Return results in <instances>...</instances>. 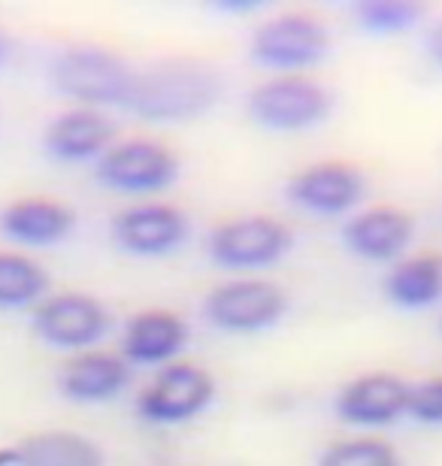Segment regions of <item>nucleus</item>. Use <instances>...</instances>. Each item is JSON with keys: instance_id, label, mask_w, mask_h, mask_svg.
<instances>
[{"instance_id": "nucleus-1", "label": "nucleus", "mask_w": 442, "mask_h": 466, "mask_svg": "<svg viewBox=\"0 0 442 466\" xmlns=\"http://www.w3.org/2000/svg\"><path fill=\"white\" fill-rule=\"evenodd\" d=\"M224 95V76L212 61L170 55L137 70L125 109L155 125H185L206 116Z\"/></svg>"}, {"instance_id": "nucleus-2", "label": "nucleus", "mask_w": 442, "mask_h": 466, "mask_svg": "<svg viewBox=\"0 0 442 466\" xmlns=\"http://www.w3.org/2000/svg\"><path fill=\"white\" fill-rule=\"evenodd\" d=\"M49 79L55 91L70 97L77 106H91L107 113L109 106L128 104L137 67L116 49L77 43L55 52L49 64Z\"/></svg>"}, {"instance_id": "nucleus-3", "label": "nucleus", "mask_w": 442, "mask_h": 466, "mask_svg": "<svg viewBox=\"0 0 442 466\" xmlns=\"http://www.w3.org/2000/svg\"><path fill=\"white\" fill-rule=\"evenodd\" d=\"M297 246L294 228L267 212L224 218L212 225L203 239V251L212 267L233 276H255L282 264Z\"/></svg>"}, {"instance_id": "nucleus-4", "label": "nucleus", "mask_w": 442, "mask_h": 466, "mask_svg": "<svg viewBox=\"0 0 442 466\" xmlns=\"http://www.w3.org/2000/svg\"><path fill=\"white\" fill-rule=\"evenodd\" d=\"M246 116L272 134H303L322 127L336 109V95L309 73L267 76L249 91Z\"/></svg>"}, {"instance_id": "nucleus-5", "label": "nucleus", "mask_w": 442, "mask_h": 466, "mask_svg": "<svg viewBox=\"0 0 442 466\" xmlns=\"http://www.w3.org/2000/svg\"><path fill=\"white\" fill-rule=\"evenodd\" d=\"M331 49V27L313 13H279L264 18L249 36V58L272 76L315 70Z\"/></svg>"}, {"instance_id": "nucleus-6", "label": "nucleus", "mask_w": 442, "mask_h": 466, "mask_svg": "<svg viewBox=\"0 0 442 466\" xmlns=\"http://www.w3.org/2000/svg\"><path fill=\"white\" fill-rule=\"evenodd\" d=\"M291 297L282 285L261 276H233L203 297L200 312L212 330L231 337H255L285 321Z\"/></svg>"}, {"instance_id": "nucleus-7", "label": "nucleus", "mask_w": 442, "mask_h": 466, "mask_svg": "<svg viewBox=\"0 0 442 466\" xmlns=\"http://www.w3.org/2000/svg\"><path fill=\"white\" fill-rule=\"evenodd\" d=\"M182 176V161L170 146L152 137L116 139L98 161L94 179L121 198H146L173 188Z\"/></svg>"}, {"instance_id": "nucleus-8", "label": "nucleus", "mask_w": 442, "mask_h": 466, "mask_svg": "<svg viewBox=\"0 0 442 466\" xmlns=\"http://www.w3.org/2000/svg\"><path fill=\"white\" fill-rule=\"evenodd\" d=\"M219 394V381L206 367L191 360H173L155 370L134 400L137 418L155 427H179L210 412Z\"/></svg>"}, {"instance_id": "nucleus-9", "label": "nucleus", "mask_w": 442, "mask_h": 466, "mask_svg": "<svg viewBox=\"0 0 442 466\" xmlns=\"http://www.w3.org/2000/svg\"><path fill=\"white\" fill-rule=\"evenodd\" d=\"M31 330L58 351H91L112 330V312L100 297L86 291H58L34 306Z\"/></svg>"}, {"instance_id": "nucleus-10", "label": "nucleus", "mask_w": 442, "mask_h": 466, "mask_svg": "<svg viewBox=\"0 0 442 466\" xmlns=\"http://www.w3.org/2000/svg\"><path fill=\"white\" fill-rule=\"evenodd\" d=\"M366 198V176L349 161H315L288 176L285 200L315 218H349Z\"/></svg>"}, {"instance_id": "nucleus-11", "label": "nucleus", "mask_w": 442, "mask_h": 466, "mask_svg": "<svg viewBox=\"0 0 442 466\" xmlns=\"http://www.w3.org/2000/svg\"><path fill=\"white\" fill-rule=\"evenodd\" d=\"M109 239L130 258H167L191 239V218L176 203L139 200L112 216Z\"/></svg>"}, {"instance_id": "nucleus-12", "label": "nucleus", "mask_w": 442, "mask_h": 466, "mask_svg": "<svg viewBox=\"0 0 442 466\" xmlns=\"http://www.w3.org/2000/svg\"><path fill=\"white\" fill-rule=\"evenodd\" d=\"M409 381L397 372H361L349 379L334 394L336 421L357 427V431H382L406 418Z\"/></svg>"}, {"instance_id": "nucleus-13", "label": "nucleus", "mask_w": 442, "mask_h": 466, "mask_svg": "<svg viewBox=\"0 0 442 466\" xmlns=\"http://www.w3.org/2000/svg\"><path fill=\"white\" fill-rule=\"evenodd\" d=\"M416 216L400 207H366L357 209L355 216L343 221L340 239L349 255L366 264H397L400 258H406L409 246L416 242Z\"/></svg>"}, {"instance_id": "nucleus-14", "label": "nucleus", "mask_w": 442, "mask_h": 466, "mask_svg": "<svg viewBox=\"0 0 442 466\" xmlns=\"http://www.w3.org/2000/svg\"><path fill=\"white\" fill-rule=\"evenodd\" d=\"M191 342V324L173 309H139L125 321L118 354L130 367H155L182 360Z\"/></svg>"}, {"instance_id": "nucleus-15", "label": "nucleus", "mask_w": 442, "mask_h": 466, "mask_svg": "<svg viewBox=\"0 0 442 466\" xmlns=\"http://www.w3.org/2000/svg\"><path fill=\"white\" fill-rule=\"evenodd\" d=\"M134 381V367L118 351H79L61 363L55 385L58 394L79 406H100L121 397Z\"/></svg>"}, {"instance_id": "nucleus-16", "label": "nucleus", "mask_w": 442, "mask_h": 466, "mask_svg": "<svg viewBox=\"0 0 442 466\" xmlns=\"http://www.w3.org/2000/svg\"><path fill=\"white\" fill-rule=\"evenodd\" d=\"M118 127L109 113L91 106H70L52 116L43 130V152L58 164H94L116 143Z\"/></svg>"}, {"instance_id": "nucleus-17", "label": "nucleus", "mask_w": 442, "mask_h": 466, "mask_svg": "<svg viewBox=\"0 0 442 466\" xmlns=\"http://www.w3.org/2000/svg\"><path fill=\"white\" fill-rule=\"evenodd\" d=\"M77 209L52 198H18L0 209V233L27 248L61 246L77 233Z\"/></svg>"}, {"instance_id": "nucleus-18", "label": "nucleus", "mask_w": 442, "mask_h": 466, "mask_svg": "<svg viewBox=\"0 0 442 466\" xmlns=\"http://www.w3.org/2000/svg\"><path fill=\"white\" fill-rule=\"evenodd\" d=\"M385 300L403 312L434 309L442 303V255L421 251L406 255L388 267L382 279Z\"/></svg>"}, {"instance_id": "nucleus-19", "label": "nucleus", "mask_w": 442, "mask_h": 466, "mask_svg": "<svg viewBox=\"0 0 442 466\" xmlns=\"http://www.w3.org/2000/svg\"><path fill=\"white\" fill-rule=\"evenodd\" d=\"M15 466H107V451L77 431H43L13 445Z\"/></svg>"}, {"instance_id": "nucleus-20", "label": "nucleus", "mask_w": 442, "mask_h": 466, "mask_svg": "<svg viewBox=\"0 0 442 466\" xmlns=\"http://www.w3.org/2000/svg\"><path fill=\"white\" fill-rule=\"evenodd\" d=\"M52 279L40 260L22 251H0V309H34L49 297Z\"/></svg>"}, {"instance_id": "nucleus-21", "label": "nucleus", "mask_w": 442, "mask_h": 466, "mask_svg": "<svg viewBox=\"0 0 442 466\" xmlns=\"http://www.w3.org/2000/svg\"><path fill=\"white\" fill-rule=\"evenodd\" d=\"M352 15L366 34L400 36L425 22V6L418 0H357Z\"/></svg>"}, {"instance_id": "nucleus-22", "label": "nucleus", "mask_w": 442, "mask_h": 466, "mask_svg": "<svg viewBox=\"0 0 442 466\" xmlns=\"http://www.w3.org/2000/svg\"><path fill=\"white\" fill-rule=\"evenodd\" d=\"M315 466H406L397 445L379 436H345L318 451Z\"/></svg>"}, {"instance_id": "nucleus-23", "label": "nucleus", "mask_w": 442, "mask_h": 466, "mask_svg": "<svg viewBox=\"0 0 442 466\" xmlns=\"http://www.w3.org/2000/svg\"><path fill=\"white\" fill-rule=\"evenodd\" d=\"M406 418L425 427H442V376L409 381Z\"/></svg>"}, {"instance_id": "nucleus-24", "label": "nucleus", "mask_w": 442, "mask_h": 466, "mask_svg": "<svg viewBox=\"0 0 442 466\" xmlns=\"http://www.w3.org/2000/svg\"><path fill=\"white\" fill-rule=\"evenodd\" d=\"M425 55H427V61L442 73V18L425 31Z\"/></svg>"}, {"instance_id": "nucleus-25", "label": "nucleus", "mask_w": 442, "mask_h": 466, "mask_svg": "<svg viewBox=\"0 0 442 466\" xmlns=\"http://www.w3.org/2000/svg\"><path fill=\"white\" fill-rule=\"evenodd\" d=\"M9 52H13V46H9V40H6V34L0 31V67L6 64V58H9Z\"/></svg>"}, {"instance_id": "nucleus-26", "label": "nucleus", "mask_w": 442, "mask_h": 466, "mask_svg": "<svg viewBox=\"0 0 442 466\" xmlns=\"http://www.w3.org/2000/svg\"><path fill=\"white\" fill-rule=\"evenodd\" d=\"M0 466H15V451H13V445L0 449Z\"/></svg>"}, {"instance_id": "nucleus-27", "label": "nucleus", "mask_w": 442, "mask_h": 466, "mask_svg": "<svg viewBox=\"0 0 442 466\" xmlns=\"http://www.w3.org/2000/svg\"><path fill=\"white\" fill-rule=\"evenodd\" d=\"M439 330H442V319H439Z\"/></svg>"}]
</instances>
